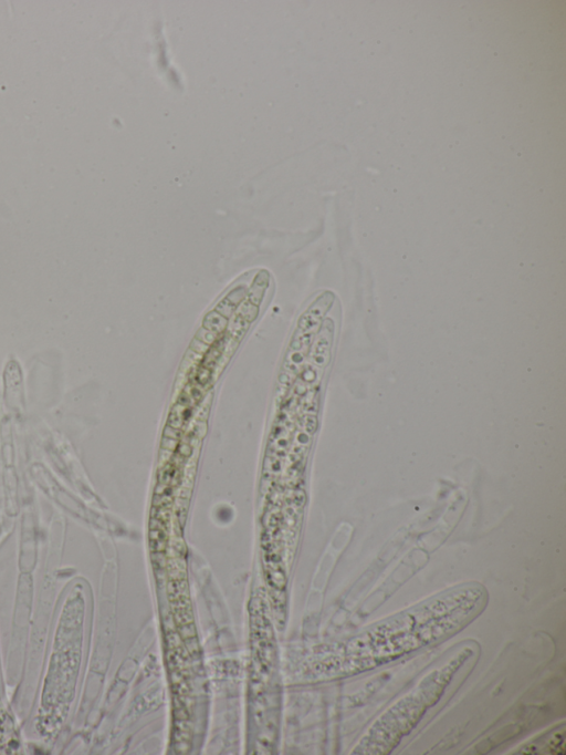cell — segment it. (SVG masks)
Here are the masks:
<instances>
[{
	"mask_svg": "<svg viewBox=\"0 0 566 755\" xmlns=\"http://www.w3.org/2000/svg\"><path fill=\"white\" fill-rule=\"evenodd\" d=\"M486 604L488 591L479 582L443 590L369 624L340 643L336 671L342 675L359 674L440 643L469 625Z\"/></svg>",
	"mask_w": 566,
	"mask_h": 755,
	"instance_id": "1",
	"label": "cell"
},
{
	"mask_svg": "<svg viewBox=\"0 0 566 755\" xmlns=\"http://www.w3.org/2000/svg\"><path fill=\"white\" fill-rule=\"evenodd\" d=\"M565 724L545 732L537 738L530 740L518 748L523 754H564L565 753Z\"/></svg>",
	"mask_w": 566,
	"mask_h": 755,
	"instance_id": "3",
	"label": "cell"
},
{
	"mask_svg": "<svg viewBox=\"0 0 566 755\" xmlns=\"http://www.w3.org/2000/svg\"><path fill=\"white\" fill-rule=\"evenodd\" d=\"M471 655V650L459 651L443 665L430 671L407 694L397 700L368 727L352 754L386 755L420 722L426 712L443 695L457 671Z\"/></svg>",
	"mask_w": 566,
	"mask_h": 755,
	"instance_id": "2",
	"label": "cell"
}]
</instances>
